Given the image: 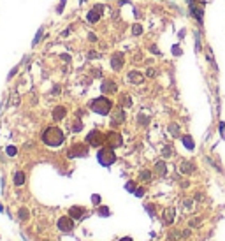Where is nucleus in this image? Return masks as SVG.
<instances>
[{"instance_id": "nucleus-41", "label": "nucleus", "mask_w": 225, "mask_h": 241, "mask_svg": "<svg viewBox=\"0 0 225 241\" xmlns=\"http://www.w3.org/2000/svg\"><path fill=\"white\" fill-rule=\"evenodd\" d=\"M88 41H92V42H97V41H99L97 33H92V32H90V33H88Z\"/></svg>"}, {"instance_id": "nucleus-45", "label": "nucleus", "mask_w": 225, "mask_h": 241, "mask_svg": "<svg viewBox=\"0 0 225 241\" xmlns=\"http://www.w3.org/2000/svg\"><path fill=\"white\" fill-rule=\"evenodd\" d=\"M146 74H148V76H150V77H153V76H155V74H157V70H155V69H150V70H148V72H146Z\"/></svg>"}, {"instance_id": "nucleus-42", "label": "nucleus", "mask_w": 225, "mask_h": 241, "mask_svg": "<svg viewBox=\"0 0 225 241\" xmlns=\"http://www.w3.org/2000/svg\"><path fill=\"white\" fill-rule=\"evenodd\" d=\"M134 194H136L137 197H143V196H144V188H143V187H139V188H136V192H134Z\"/></svg>"}, {"instance_id": "nucleus-8", "label": "nucleus", "mask_w": 225, "mask_h": 241, "mask_svg": "<svg viewBox=\"0 0 225 241\" xmlns=\"http://www.w3.org/2000/svg\"><path fill=\"white\" fill-rule=\"evenodd\" d=\"M70 159H74V157H86L88 155V148L84 146V144H74L70 150H69V153H67Z\"/></svg>"}, {"instance_id": "nucleus-34", "label": "nucleus", "mask_w": 225, "mask_h": 241, "mask_svg": "<svg viewBox=\"0 0 225 241\" xmlns=\"http://www.w3.org/2000/svg\"><path fill=\"white\" fill-rule=\"evenodd\" d=\"M86 58H88V60H92V58H100V55H99V51H88Z\"/></svg>"}, {"instance_id": "nucleus-15", "label": "nucleus", "mask_w": 225, "mask_h": 241, "mask_svg": "<svg viewBox=\"0 0 225 241\" xmlns=\"http://www.w3.org/2000/svg\"><path fill=\"white\" fill-rule=\"evenodd\" d=\"M123 122H125V111L121 107H118L113 113V125H118V123H123Z\"/></svg>"}, {"instance_id": "nucleus-27", "label": "nucleus", "mask_w": 225, "mask_h": 241, "mask_svg": "<svg viewBox=\"0 0 225 241\" xmlns=\"http://www.w3.org/2000/svg\"><path fill=\"white\" fill-rule=\"evenodd\" d=\"M121 102H123V106H125V107H130V106H132V100H130V97H128L127 93H123V95H121Z\"/></svg>"}, {"instance_id": "nucleus-22", "label": "nucleus", "mask_w": 225, "mask_h": 241, "mask_svg": "<svg viewBox=\"0 0 225 241\" xmlns=\"http://www.w3.org/2000/svg\"><path fill=\"white\" fill-rule=\"evenodd\" d=\"M132 35H134V37H139V35H143V25H139V23H134V25H132Z\"/></svg>"}, {"instance_id": "nucleus-38", "label": "nucleus", "mask_w": 225, "mask_h": 241, "mask_svg": "<svg viewBox=\"0 0 225 241\" xmlns=\"http://www.w3.org/2000/svg\"><path fill=\"white\" fill-rule=\"evenodd\" d=\"M172 55H174V56H180V55H181V48H180V46H172Z\"/></svg>"}, {"instance_id": "nucleus-47", "label": "nucleus", "mask_w": 225, "mask_h": 241, "mask_svg": "<svg viewBox=\"0 0 225 241\" xmlns=\"http://www.w3.org/2000/svg\"><path fill=\"white\" fill-rule=\"evenodd\" d=\"M53 93H55V95L60 93V86H55V88H53Z\"/></svg>"}, {"instance_id": "nucleus-25", "label": "nucleus", "mask_w": 225, "mask_h": 241, "mask_svg": "<svg viewBox=\"0 0 225 241\" xmlns=\"http://www.w3.org/2000/svg\"><path fill=\"white\" fill-rule=\"evenodd\" d=\"M201 48H202V44H201V32H195V51L199 53Z\"/></svg>"}, {"instance_id": "nucleus-24", "label": "nucleus", "mask_w": 225, "mask_h": 241, "mask_svg": "<svg viewBox=\"0 0 225 241\" xmlns=\"http://www.w3.org/2000/svg\"><path fill=\"white\" fill-rule=\"evenodd\" d=\"M136 188H137L136 181H132V180H130V181H127V183H125V190H127V192H132V194H134V192H136Z\"/></svg>"}, {"instance_id": "nucleus-20", "label": "nucleus", "mask_w": 225, "mask_h": 241, "mask_svg": "<svg viewBox=\"0 0 225 241\" xmlns=\"http://www.w3.org/2000/svg\"><path fill=\"white\" fill-rule=\"evenodd\" d=\"M181 141H183V144H185V148H187V150H190V151H192V150L195 148V143H194V139H192L190 136H183V137H181Z\"/></svg>"}, {"instance_id": "nucleus-32", "label": "nucleus", "mask_w": 225, "mask_h": 241, "mask_svg": "<svg viewBox=\"0 0 225 241\" xmlns=\"http://www.w3.org/2000/svg\"><path fill=\"white\" fill-rule=\"evenodd\" d=\"M81 129H83V123H81L79 120H76V122H74V125H72V130H74V132H79Z\"/></svg>"}, {"instance_id": "nucleus-35", "label": "nucleus", "mask_w": 225, "mask_h": 241, "mask_svg": "<svg viewBox=\"0 0 225 241\" xmlns=\"http://www.w3.org/2000/svg\"><path fill=\"white\" fill-rule=\"evenodd\" d=\"M5 151H7V155H9V157H14V155L18 153V151H16V146H7V150H5Z\"/></svg>"}, {"instance_id": "nucleus-21", "label": "nucleus", "mask_w": 225, "mask_h": 241, "mask_svg": "<svg viewBox=\"0 0 225 241\" xmlns=\"http://www.w3.org/2000/svg\"><path fill=\"white\" fill-rule=\"evenodd\" d=\"M151 178H153V173L148 169H143L139 173V180H143V181H151Z\"/></svg>"}, {"instance_id": "nucleus-12", "label": "nucleus", "mask_w": 225, "mask_h": 241, "mask_svg": "<svg viewBox=\"0 0 225 241\" xmlns=\"http://www.w3.org/2000/svg\"><path fill=\"white\" fill-rule=\"evenodd\" d=\"M174 218H176V208H165L164 210V224L165 225H171L172 222H174Z\"/></svg>"}, {"instance_id": "nucleus-40", "label": "nucleus", "mask_w": 225, "mask_h": 241, "mask_svg": "<svg viewBox=\"0 0 225 241\" xmlns=\"http://www.w3.org/2000/svg\"><path fill=\"white\" fill-rule=\"evenodd\" d=\"M146 211H148L151 217H155V208H153V204H146Z\"/></svg>"}, {"instance_id": "nucleus-2", "label": "nucleus", "mask_w": 225, "mask_h": 241, "mask_svg": "<svg viewBox=\"0 0 225 241\" xmlns=\"http://www.w3.org/2000/svg\"><path fill=\"white\" fill-rule=\"evenodd\" d=\"M88 106H90V109H92L93 113L102 114V116H106V114H109V113L113 111V102H111V99H107V97H97V99L90 100Z\"/></svg>"}, {"instance_id": "nucleus-23", "label": "nucleus", "mask_w": 225, "mask_h": 241, "mask_svg": "<svg viewBox=\"0 0 225 241\" xmlns=\"http://www.w3.org/2000/svg\"><path fill=\"white\" fill-rule=\"evenodd\" d=\"M18 218L19 220H28V210L26 208H19L18 210Z\"/></svg>"}, {"instance_id": "nucleus-5", "label": "nucleus", "mask_w": 225, "mask_h": 241, "mask_svg": "<svg viewBox=\"0 0 225 241\" xmlns=\"http://www.w3.org/2000/svg\"><path fill=\"white\" fill-rule=\"evenodd\" d=\"M106 144L111 146V148H120V146L123 144V139H121L120 132H114V130L107 132V134H106Z\"/></svg>"}, {"instance_id": "nucleus-28", "label": "nucleus", "mask_w": 225, "mask_h": 241, "mask_svg": "<svg viewBox=\"0 0 225 241\" xmlns=\"http://www.w3.org/2000/svg\"><path fill=\"white\" fill-rule=\"evenodd\" d=\"M99 215H100V217H109L111 211H109L107 206H100V208H99Z\"/></svg>"}, {"instance_id": "nucleus-11", "label": "nucleus", "mask_w": 225, "mask_h": 241, "mask_svg": "<svg viewBox=\"0 0 225 241\" xmlns=\"http://www.w3.org/2000/svg\"><path fill=\"white\" fill-rule=\"evenodd\" d=\"M127 81L132 83V85H143L144 83V76L139 72V70H130L127 74Z\"/></svg>"}, {"instance_id": "nucleus-18", "label": "nucleus", "mask_w": 225, "mask_h": 241, "mask_svg": "<svg viewBox=\"0 0 225 241\" xmlns=\"http://www.w3.org/2000/svg\"><path fill=\"white\" fill-rule=\"evenodd\" d=\"M194 164L192 162H188V160H185V162H181V167H180V171L183 173V174H190V173H194Z\"/></svg>"}, {"instance_id": "nucleus-26", "label": "nucleus", "mask_w": 225, "mask_h": 241, "mask_svg": "<svg viewBox=\"0 0 225 241\" xmlns=\"http://www.w3.org/2000/svg\"><path fill=\"white\" fill-rule=\"evenodd\" d=\"M169 132L176 137V136H180V127H178L176 123H171V125H169Z\"/></svg>"}, {"instance_id": "nucleus-16", "label": "nucleus", "mask_w": 225, "mask_h": 241, "mask_svg": "<svg viewBox=\"0 0 225 241\" xmlns=\"http://www.w3.org/2000/svg\"><path fill=\"white\" fill-rule=\"evenodd\" d=\"M25 181H26V174H25L23 171H16V173H14V185H16V187H23Z\"/></svg>"}, {"instance_id": "nucleus-43", "label": "nucleus", "mask_w": 225, "mask_h": 241, "mask_svg": "<svg viewBox=\"0 0 225 241\" xmlns=\"http://www.w3.org/2000/svg\"><path fill=\"white\" fill-rule=\"evenodd\" d=\"M185 208H187V210H192V208H194V201H192V199H190V201L187 199V201H185Z\"/></svg>"}, {"instance_id": "nucleus-13", "label": "nucleus", "mask_w": 225, "mask_h": 241, "mask_svg": "<svg viewBox=\"0 0 225 241\" xmlns=\"http://www.w3.org/2000/svg\"><path fill=\"white\" fill-rule=\"evenodd\" d=\"M69 217L74 218V220L84 218V208H81V206H72V208L69 210Z\"/></svg>"}, {"instance_id": "nucleus-9", "label": "nucleus", "mask_w": 225, "mask_h": 241, "mask_svg": "<svg viewBox=\"0 0 225 241\" xmlns=\"http://www.w3.org/2000/svg\"><path fill=\"white\" fill-rule=\"evenodd\" d=\"M102 5H95L93 9H90L88 11V14H86V21L88 23H92V25H95V23H99L100 21V16H102V12L99 11Z\"/></svg>"}, {"instance_id": "nucleus-3", "label": "nucleus", "mask_w": 225, "mask_h": 241, "mask_svg": "<svg viewBox=\"0 0 225 241\" xmlns=\"http://www.w3.org/2000/svg\"><path fill=\"white\" fill-rule=\"evenodd\" d=\"M97 160H99V164H100V166H104V167L113 166V164L116 162V153H114V148H111V146H107V148H100V150L97 151Z\"/></svg>"}, {"instance_id": "nucleus-44", "label": "nucleus", "mask_w": 225, "mask_h": 241, "mask_svg": "<svg viewBox=\"0 0 225 241\" xmlns=\"http://www.w3.org/2000/svg\"><path fill=\"white\" fill-rule=\"evenodd\" d=\"M201 222H202V218H201V217H197V218H195V220H192L190 224H192V225H199Z\"/></svg>"}, {"instance_id": "nucleus-1", "label": "nucleus", "mask_w": 225, "mask_h": 241, "mask_svg": "<svg viewBox=\"0 0 225 241\" xmlns=\"http://www.w3.org/2000/svg\"><path fill=\"white\" fill-rule=\"evenodd\" d=\"M65 141V136L63 132L58 129V127H48L44 132H42V143L46 146H51V148H58L62 146Z\"/></svg>"}, {"instance_id": "nucleus-30", "label": "nucleus", "mask_w": 225, "mask_h": 241, "mask_svg": "<svg viewBox=\"0 0 225 241\" xmlns=\"http://www.w3.org/2000/svg\"><path fill=\"white\" fill-rule=\"evenodd\" d=\"M65 4H67V0H60V2H58V5H56V14H62V12H63Z\"/></svg>"}, {"instance_id": "nucleus-39", "label": "nucleus", "mask_w": 225, "mask_h": 241, "mask_svg": "<svg viewBox=\"0 0 225 241\" xmlns=\"http://www.w3.org/2000/svg\"><path fill=\"white\" fill-rule=\"evenodd\" d=\"M92 203H93L95 206H99V204H100V196H97V194L92 196Z\"/></svg>"}, {"instance_id": "nucleus-46", "label": "nucleus", "mask_w": 225, "mask_h": 241, "mask_svg": "<svg viewBox=\"0 0 225 241\" xmlns=\"http://www.w3.org/2000/svg\"><path fill=\"white\" fill-rule=\"evenodd\" d=\"M220 132H222V134L225 132V123L224 122H220Z\"/></svg>"}, {"instance_id": "nucleus-4", "label": "nucleus", "mask_w": 225, "mask_h": 241, "mask_svg": "<svg viewBox=\"0 0 225 241\" xmlns=\"http://www.w3.org/2000/svg\"><path fill=\"white\" fill-rule=\"evenodd\" d=\"M106 143V134L104 132H100V130H92V132H88V136H86V144H90V146H93V148H100L102 144Z\"/></svg>"}, {"instance_id": "nucleus-33", "label": "nucleus", "mask_w": 225, "mask_h": 241, "mask_svg": "<svg viewBox=\"0 0 225 241\" xmlns=\"http://www.w3.org/2000/svg\"><path fill=\"white\" fill-rule=\"evenodd\" d=\"M171 155H172L171 146H164V150H162V157H171Z\"/></svg>"}, {"instance_id": "nucleus-29", "label": "nucleus", "mask_w": 225, "mask_h": 241, "mask_svg": "<svg viewBox=\"0 0 225 241\" xmlns=\"http://www.w3.org/2000/svg\"><path fill=\"white\" fill-rule=\"evenodd\" d=\"M206 56H208V60L215 65V56H213V51H211V48H209V46L206 48Z\"/></svg>"}, {"instance_id": "nucleus-7", "label": "nucleus", "mask_w": 225, "mask_h": 241, "mask_svg": "<svg viewBox=\"0 0 225 241\" xmlns=\"http://www.w3.org/2000/svg\"><path fill=\"white\" fill-rule=\"evenodd\" d=\"M72 220L74 218H70V217H60L58 222H56V225H58V229L62 232H72L74 231V222Z\"/></svg>"}, {"instance_id": "nucleus-6", "label": "nucleus", "mask_w": 225, "mask_h": 241, "mask_svg": "<svg viewBox=\"0 0 225 241\" xmlns=\"http://www.w3.org/2000/svg\"><path fill=\"white\" fill-rule=\"evenodd\" d=\"M123 65H125V55L121 51L113 53V56H111V69L113 70H121Z\"/></svg>"}, {"instance_id": "nucleus-14", "label": "nucleus", "mask_w": 225, "mask_h": 241, "mask_svg": "<svg viewBox=\"0 0 225 241\" xmlns=\"http://www.w3.org/2000/svg\"><path fill=\"white\" fill-rule=\"evenodd\" d=\"M65 114H67V109H65V106H56V107L53 109V120H55V122H60V120H63V118H65Z\"/></svg>"}, {"instance_id": "nucleus-48", "label": "nucleus", "mask_w": 225, "mask_h": 241, "mask_svg": "<svg viewBox=\"0 0 225 241\" xmlns=\"http://www.w3.org/2000/svg\"><path fill=\"white\" fill-rule=\"evenodd\" d=\"M120 241H134V240H132V238H121Z\"/></svg>"}, {"instance_id": "nucleus-36", "label": "nucleus", "mask_w": 225, "mask_h": 241, "mask_svg": "<svg viewBox=\"0 0 225 241\" xmlns=\"http://www.w3.org/2000/svg\"><path fill=\"white\" fill-rule=\"evenodd\" d=\"M181 234H180V231H171V234H169V240L171 241H174V240H178Z\"/></svg>"}, {"instance_id": "nucleus-19", "label": "nucleus", "mask_w": 225, "mask_h": 241, "mask_svg": "<svg viewBox=\"0 0 225 241\" xmlns=\"http://www.w3.org/2000/svg\"><path fill=\"white\" fill-rule=\"evenodd\" d=\"M42 37H44V26H39V30H37V33H35V37H33V41H32V48H35V46L42 41Z\"/></svg>"}, {"instance_id": "nucleus-10", "label": "nucleus", "mask_w": 225, "mask_h": 241, "mask_svg": "<svg viewBox=\"0 0 225 241\" xmlns=\"http://www.w3.org/2000/svg\"><path fill=\"white\" fill-rule=\"evenodd\" d=\"M100 90H102V93L111 95V93H116V92H118V86H116V83H114L113 79H104L102 85H100Z\"/></svg>"}, {"instance_id": "nucleus-37", "label": "nucleus", "mask_w": 225, "mask_h": 241, "mask_svg": "<svg viewBox=\"0 0 225 241\" xmlns=\"http://www.w3.org/2000/svg\"><path fill=\"white\" fill-rule=\"evenodd\" d=\"M19 67H21V65H18V67H14V69H12V70H11V72H9V76H7V79H12V77H14V76H16V72H18V70H19Z\"/></svg>"}, {"instance_id": "nucleus-31", "label": "nucleus", "mask_w": 225, "mask_h": 241, "mask_svg": "<svg viewBox=\"0 0 225 241\" xmlns=\"http://www.w3.org/2000/svg\"><path fill=\"white\" fill-rule=\"evenodd\" d=\"M137 122H139V125H148L150 118H146L144 114H139V116H137Z\"/></svg>"}, {"instance_id": "nucleus-17", "label": "nucleus", "mask_w": 225, "mask_h": 241, "mask_svg": "<svg viewBox=\"0 0 225 241\" xmlns=\"http://www.w3.org/2000/svg\"><path fill=\"white\" fill-rule=\"evenodd\" d=\"M155 173H157L158 176H165V174H167V164H165L164 160H158V162L155 164Z\"/></svg>"}]
</instances>
